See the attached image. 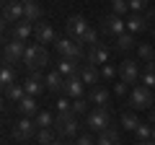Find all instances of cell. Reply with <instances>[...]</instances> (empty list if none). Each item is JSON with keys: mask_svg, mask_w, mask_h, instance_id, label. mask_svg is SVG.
I'll list each match as a JSON object with an SVG mask.
<instances>
[{"mask_svg": "<svg viewBox=\"0 0 155 145\" xmlns=\"http://www.w3.org/2000/svg\"><path fill=\"white\" fill-rule=\"evenodd\" d=\"M3 3H11V0H3Z\"/></svg>", "mask_w": 155, "mask_h": 145, "instance_id": "46", "label": "cell"}, {"mask_svg": "<svg viewBox=\"0 0 155 145\" xmlns=\"http://www.w3.org/2000/svg\"><path fill=\"white\" fill-rule=\"evenodd\" d=\"M72 145H96V140H93V137H88V135H80V137H78Z\"/></svg>", "mask_w": 155, "mask_h": 145, "instance_id": "38", "label": "cell"}, {"mask_svg": "<svg viewBox=\"0 0 155 145\" xmlns=\"http://www.w3.org/2000/svg\"><path fill=\"white\" fill-rule=\"evenodd\" d=\"M18 21H23V3L21 0L3 3V23H18Z\"/></svg>", "mask_w": 155, "mask_h": 145, "instance_id": "11", "label": "cell"}, {"mask_svg": "<svg viewBox=\"0 0 155 145\" xmlns=\"http://www.w3.org/2000/svg\"><path fill=\"white\" fill-rule=\"evenodd\" d=\"M127 3H129V11H132V13L147 11V0H127Z\"/></svg>", "mask_w": 155, "mask_h": 145, "instance_id": "36", "label": "cell"}, {"mask_svg": "<svg viewBox=\"0 0 155 145\" xmlns=\"http://www.w3.org/2000/svg\"><path fill=\"white\" fill-rule=\"evenodd\" d=\"M80 67L78 65V60H60V72L65 75V78H70V75H80Z\"/></svg>", "mask_w": 155, "mask_h": 145, "instance_id": "23", "label": "cell"}, {"mask_svg": "<svg viewBox=\"0 0 155 145\" xmlns=\"http://www.w3.org/2000/svg\"><path fill=\"white\" fill-rule=\"evenodd\" d=\"M3 93H5V99H11V101H16V104H18V101H21L23 96H26V88L16 83V86H11L8 91H3Z\"/></svg>", "mask_w": 155, "mask_h": 145, "instance_id": "28", "label": "cell"}, {"mask_svg": "<svg viewBox=\"0 0 155 145\" xmlns=\"http://www.w3.org/2000/svg\"><path fill=\"white\" fill-rule=\"evenodd\" d=\"M140 83L155 91V72H147V70H145V72H142V78H140Z\"/></svg>", "mask_w": 155, "mask_h": 145, "instance_id": "37", "label": "cell"}, {"mask_svg": "<svg viewBox=\"0 0 155 145\" xmlns=\"http://www.w3.org/2000/svg\"><path fill=\"white\" fill-rule=\"evenodd\" d=\"M134 135H137V140H153V127L150 124H140L134 130Z\"/></svg>", "mask_w": 155, "mask_h": 145, "instance_id": "33", "label": "cell"}, {"mask_svg": "<svg viewBox=\"0 0 155 145\" xmlns=\"http://www.w3.org/2000/svg\"><path fill=\"white\" fill-rule=\"evenodd\" d=\"M88 104H91L88 99H72V112L75 114H85L88 112Z\"/></svg>", "mask_w": 155, "mask_h": 145, "instance_id": "34", "label": "cell"}, {"mask_svg": "<svg viewBox=\"0 0 155 145\" xmlns=\"http://www.w3.org/2000/svg\"><path fill=\"white\" fill-rule=\"evenodd\" d=\"M23 88H26V96H34V99H36V96L47 88V78L41 75V70L28 72V78H26V83H23Z\"/></svg>", "mask_w": 155, "mask_h": 145, "instance_id": "9", "label": "cell"}, {"mask_svg": "<svg viewBox=\"0 0 155 145\" xmlns=\"http://www.w3.org/2000/svg\"><path fill=\"white\" fill-rule=\"evenodd\" d=\"M83 44H88V47H93V44H98V29H93V26H88V31L83 34Z\"/></svg>", "mask_w": 155, "mask_h": 145, "instance_id": "31", "label": "cell"}, {"mask_svg": "<svg viewBox=\"0 0 155 145\" xmlns=\"http://www.w3.org/2000/svg\"><path fill=\"white\" fill-rule=\"evenodd\" d=\"M88 101H91V104H96V106H109V91H106L104 86H91Z\"/></svg>", "mask_w": 155, "mask_h": 145, "instance_id": "17", "label": "cell"}, {"mask_svg": "<svg viewBox=\"0 0 155 145\" xmlns=\"http://www.w3.org/2000/svg\"><path fill=\"white\" fill-rule=\"evenodd\" d=\"M147 26H150V18L142 16V13H132V16L127 18V31H129V34L147 31Z\"/></svg>", "mask_w": 155, "mask_h": 145, "instance_id": "15", "label": "cell"}, {"mask_svg": "<svg viewBox=\"0 0 155 145\" xmlns=\"http://www.w3.org/2000/svg\"><path fill=\"white\" fill-rule=\"evenodd\" d=\"M23 55H26V44L21 39H11L3 47V65H16V62H23Z\"/></svg>", "mask_w": 155, "mask_h": 145, "instance_id": "6", "label": "cell"}, {"mask_svg": "<svg viewBox=\"0 0 155 145\" xmlns=\"http://www.w3.org/2000/svg\"><path fill=\"white\" fill-rule=\"evenodd\" d=\"M16 109H18V114H21V117H36V99H34V96H23L21 101H18L16 104Z\"/></svg>", "mask_w": 155, "mask_h": 145, "instance_id": "18", "label": "cell"}, {"mask_svg": "<svg viewBox=\"0 0 155 145\" xmlns=\"http://www.w3.org/2000/svg\"><path fill=\"white\" fill-rule=\"evenodd\" d=\"M85 127L98 132V135L106 132L111 127V109L109 106H96V109H91L88 117H85Z\"/></svg>", "mask_w": 155, "mask_h": 145, "instance_id": "2", "label": "cell"}, {"mask_svg": "<svg viewBox=\"0 0 155 145\" xmlns=\"http://www.w3.org/2000/svg\"><path fill=\"white\" fill-rule=\"evenodd\" d=\"M155 104V91L147 86H134L129 91V106L132 109H153Z\"/></svg>", "mask_w": 155, "mask_h": 145, "instance_id": "4", "label": "cell"}, {"mask_svg": "<svg viewBox=\"0 0 155 145\" xmlns=\"http://www.w3.org/2000/svg\"><path fill=\"white\" fill-rule=\"evenodd\" d=\"M0 86H3V91L16 86V70H13V65H3V70H0Z\"/></svg>", "mask_w": 155, "mask_h": 145, "instance_id": "21", "label": "cell"}, {"mask_svg": "<svg viewBox=\"0 0 155 145\" xmlns=\"http://www.w3.org/2000/svg\"><path fill=\"white\" fill-rule=\"evenodd\" d=\"M153 36H155V26H153Z\"/></svg>", "mask_w": 155, "mask_h": 145, "instance_id": "45", "label": "cell"}, {"mask_svg": "<svg viewBox=\"0 0 155 145\" xmlns=\"http://www.w3.org/2000/svg\"><path fill=\"white\" fill-rule=\"evenodd\" d=\"M23 65H26L28 72L47 67V65H49V52H47V47L44 44H28L26 47V55H23Z\"/></svg>", "mask_w": 155, "mask_h": 145, "instance_id": "1", "label": "cell"}, {"mask_svg": "<svg viewBox=\"0 0 155 145\" xmlns=\"http://www.w3.org/2000/svg\"><path fill=\"white\" fill-rule=\"evenodd\" d=\"M39 18H41V8H39V3L36 0H34V3H26V5H23V21H39Z\"/></svg>", "mask_w": 155, "mask_h": 145, "instance_id": "24", "label": "cell"}, {"mask_svg": "<svg viewBox=\"0 0 155 145\" xmlns=\"http://www.w3.org/2000/svg\"><path fill=\"white\" fill-rule=\"evenodd\" d=\"M153 140H155V127H153Z\"/></svg>", "mask_w": 155, "mask_h": 145, "instance_id": "44", "label": "cell"}, {"mask_svg": "<svg viewBox=\"0 0 155 145\" xmlns=\"http://www.w3.org/2000/svg\"><path fill=\"white\" fill-rule=\"evenodd\" d=\"M21 3H23V5H26V3H34V0H21Z\"/></svg>", "mask_w": 155, "mask_h": 145, "instance_id": "43", "label": "cell"}, {"mask_svg": "<svg viewBox=\"0 0 155 145\" xmlns=\"http://www.w3.org/2000/svg\"><path fill=\"white\" fill-rule=\"evenodd\" d=\"M119 122H122V127L129 130V132H134V130L140 127V119L134 117V114H122V119H119Z\"/></svg>", "mask_w": 155, "mask_h": 145, "instance_id": "30", "label": "cell"}, {"mask_svg": "<svg viewBox=\"0 0 155 145\" xmlns=\"http://www.w3.org/2000/svg\"><path fill=\"white\" fill-rule=\"evenodd\" d=\"M114 47H116V49H122V52H129L134 47V34L124 31L122 36H116V39H114Z\"/></svg>", "mask_w": 155, "mask_h": 145, "instance_id": "25", "label": "cell"}, {"mask_svg": "<svg viewBox=\"0 0 155 145\" xmlns=\"http://www.w3.org/2000/svg\"><path fill=\"white\" fill-rule=\"evenodd\" d=\"M137 145H155V140H140Z\"/></svg>", "mask_w": 155, "mask_h": 145, "instance_id": "40", "label": "cell"}, {"mask_svg": "<svg viewBox=\"0 0 155 145\" xmlns=\"http://www.w3.org/2000/svg\"><path fill=\"white\" fill-rule=\"evenodd\" d=\"M116 72H119V70H116L114 65H104V67H101V78H104V80H114Z\"/></svg>", "mask_w": 155, "mask_h": 145, "instance_id": "35", "label": "cell"}, {"mask_svg": "<svg viewBox=\"0 0 155 145\" xmlns=\"http://www.w3.org/2000/svg\"><path fill=\"white\" fill-rule=\"evenodd\" d=\"M34 122H36V127H39V130L54 127V114H52V112H39L36 117H34Z\"/></svg>", "mask_w": 155, "mask_h": 145, "instance_id": "26", "label": "cell"}, {"mask_svg": "<svg viewBox=\"0 0 155 145\" xmlns=\"http://www.w3.org/2000/svg\"><path fill=\"white\" fill-rule=\"evenodd\" d=\"M96 145H122V140H119V132H116L114 127H109L106 132H101V135H98Z\"/></svg>", "mask_w": 155, "mask_h": 145, "instance_id": "22", "label": "cell"}, {"mask_svg": "<svg viewBox=\"0 0 155 145\" xmlns=\"http://www.w3.org/2000/svg\"><path fill=\"white\" fill-rule=\"evenodd\" d=\"M54 127H47V130H39V132H36V143H41V145H52V143H54Z\"/></svg>", "mask_w": 155, "mask_h": 145, "instance_id": "27", "label": "cell"}, {"mask_svg": "<svg viewBox=\"0 0 155 145\" xmlns=\"http://www.w3.org/2000/svg\"><path fill=\"white\" fill-rule=\"evenodd\" d=\"M57 55L62 57V60H83L85 52H83V42L78 39H70V36H62V39H57Z\"/></svg>", "mask_w": 155, "mask_h": 145, "instance_id": "3", "label": "cell"}, {"mask_svg": "<svg viewBox=\"0 0 155 145\" xmlns=\"http://www.w3.org/2000/svg\"><path fill=\"white\" fill-rule=\"evenodd\" d=\"M137 57H140L142 62H153V60H155L153 44H140V47H137Z\"/></svg>", "mask_w": 155, "mask_h": 145, "instance_id": "29", "label": "cell"}, {"mask_svg": "<svg viewBox=\"0 0 155 145\" xmlns=\"http://www.w3.org/2000/svg\"><path fill=\"white\" fill-rule=\"evenodd\" d=\"M83 78L80 75H70V78H65V96H70V99H83Z\"/></svg>", "mask_w": 155, "mask_h": 145, "instance_id": "14", "label": "cell"}, {"mask_svg": "<svg viewBox=\"0 0 155 145\" xmlns=\"http://www.w3.org/2000/svg\"><path fill=\"white\" fill-rule=\"evenodd\" d=\"M150 122H155V106L150 109Z\"/></svg>", "mask_w": 155, "mask_h": 145, "instance_id": "42", "label": "cell"}, {"mask_svg": "<svg viewBox=\"0 0 155 145\" xmlns=\"http://www.w3.org/2000/svg\"><path fill=\"white\" fill-rule=\"evenodd\" d=\"M11 135H13V140H31V137H36V122H34L31 117H23V119H18L16 124H13V130H11Z\"/></svg>", "mask_w": 155, "mask_h": 145, "instance_id": "7", "label": "cell"}, {"mask_svg": "<svg viewBox=\"0 0 155 145\" xmlns=\"http://www.w3.org/2000/svg\"><path fill=\"white\" fill-rule=\"evenodd\" d=\"M34 34H36V42H39V44H57V34H54V29H52L47 21H36Z\"/></svg>", "mask_w": 155, "mask_h": 145, "instance_id": "12", "label": "cell"}, {"mask_svg": "<svg viewBox=\"0 0 155 145\" xmlns=\"http://www.w3.org/2000/svg\"><path fill=\"white\" fill-rule=\"evenodd\" d=\"M52 145H72V143H65V140H54Z\"/></svg>", "mask_w": 155, "mask_h": 145, "instance_id": "41", "label": "cell"}, {"mask_svg": "<svg viewBox=\"0 0 155 145\" xmlns=\"http://www.w3.org/2000/svg\"><path fill=\"white\" fill-rule=\"evenodd\" d=\"M47 91H52V93H65V75L60 70H52L47 75Z\"/></svg>", "mask_w": 155, "mask_h": 145, "instance_id": "16", "label": "cell"}, {"mask_svg": "<svg viewBox=\"0 0 155 145\" xmlns=\"http://www.w3.org/2000/svg\"><path fill=\"white\" fill-rule=\"evenodd\" d=\"M65 31H67V36L70 39H83V34L88 31V21H85L83 16H70L67 18V23H65Z\"/></svg>", "mask_w": 155, "mask_h": 145, "instance_id": "10", "label": "cell"}, {"mask_svg": "<svg viewBox=\"0 0 155 145\" xmlns=\"http://www.w3.org/2000/svg\"><path fill=\"white\" fill-rule=\"evenodd\" d=\"M114 93H116V96H127V83H122V80L114 83Z\"/></svg>", "mask_w": 155, "mask_h": 145, "instance_id": "39", "label": "cell"}, {"mask_svg": "<svg viewBox=\"0 0 155 145\" xmlns=\"http://www.w3.org/2000/svg\"><path fill=\"white\" fill-rule=\"evenodd\" d=\"M119 80L122 83H137L140 80V67H137V60H122L119 62Z\"/></svg>", "mask_w": 155, "mask_h": 145, "instance_id": "8", "label": "cell"}, {"mask_svg": "<svg viewBox=\"0 0 155 145\" xmlns=\"http://www.w3.org/2000/svg\"><path fill=\"white\" fill-rule=\"evenodd\" d=\"M85 60H88V65H104L106 60H109V47L106 44H93L88 47V52H85Z\"/></svg>", "mask_w": 155, "mask_h": 145, "instance_id": "13", "label": "cell"}, {"mask_svg": "<svg viewBox=\"0 0 155 145\" xmlns=\"http://www.w3.org/2000/svg\"><path fill=\"white\" fill-rule=\"evenodd\" d=\"M98 29H101V34H106V36H122L124 31H127V21H124L122 16H116V13H109V16H104L101 18V23H98Z\"/></svg>", "mask_w": 155, "mask_h": 145, "instance_id": "5", "label": "cell"}, {"mask_svg": "<svg viewBox=\"0 0 155 145\" xmlns=\"http://www.w3.org/2000/svg\"><path fill=\"white\" fill-rule=\"evenodd\" d=\"M80 78H83L85 86H98V70H96V65H88V62H85V65L80 67Z\"/></svg>", "mask_w": 155, "mask_h": 145, "instance_id": "20", "label": "cell"}, {"mask_svg": "<svg viewBox=\"0 0 155 145\" xmlns=\"http://www.w3.org/2000/svg\"><path fill=\"white\" fill-rule=\"evenodd\" d=\"M111 11H114L116 16H124V13L129 11V3L127 0H111Z\"/></svg>", "mask_w": 155, "mask_h": 145, "instance_id": "32", "label": "cell"}, {"mask_svg": "<svg viewBox=\"0 0 155 145\" xmlns=\"http://www.w3.org/2000/svg\"><path fill=\"white\" fill-rule=\"evenodd\" d=\"M31 34H34V23H31V21H18V23H13V39L26 42Z\"/></svg>", "mask_w": 155, "mask_h": 145, "instance_id": "19", "label": "cell"}]
</instances>
